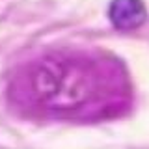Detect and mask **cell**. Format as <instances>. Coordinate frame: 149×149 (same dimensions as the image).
I'll list each match as a JSON object with an SVG mask.
<instances>
[{"label":"cell","mask_w":149,"mask_h":149,"mask_svg":"<svg viewBox=\"0 0 149 149\" xmlns=\"http://www.w3.org/2000/svg\"><path fill=\"white\" fill-rule=\"evenodd\" d=\"M108 15L116 28L134 30L146 22L147 9L142 0H112Z\"/></svg>","instance_id":"1"}]
</instances>
